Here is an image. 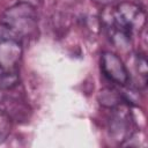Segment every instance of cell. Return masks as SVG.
Segmentation results:
<instances>
[{
    "instance_id": "obj_1",
    "label": "cell",
    "mask_w": 148,
    "mask_h": 148,
    "mask_svg": "<svg viewBox=\"0 0 148 148\" xmlns=\"http://www.w3.org/2000/svg\"><path fill=\"white\" fill-rule=\"evenodd\" d=\"M102 21L110 39L117 46H127L145 28L146 14L134 2H121L105 10Z\"/></svg>"
},
{
    "instance_id": "obj_2",
    "label": "cell",
    "mask_w": 148,
    "mask_h": 148,
    "mask_svg": "<svg viewBox=\"0 0 148 148\" xmlns=\"http://www.w3.org/2000/svg\"><path fill=\"white\" fill-rule=\"evenodd\" d=\"M37 28V12L28 2H17L10 6L0 17V31L17 38L22 43L35 37Z\"/></svg>"
},
{
    "instance_id": "obj_3",
    "label": "cell",
    "mask_w": 148,
    "mask_h": 148,
    "mask_svg": "<svg viewBox=\"0 0 148 148\" xmlns=\"http://www.w3.org/2000/svg\"><path fill=\"white\" fill-rule=\"evenodd\" d=\"M23 43L17 38L0 31V72H18V64L22 58Z\"/></svg>"
},
{
    "instance_id": "obj_4",
    "label": "cell",
    "mask_w": 148,
    "mask_h": 148,
    "mask_svg": "<svg viewBox=\"0 0 148 148\" xmlns=\"http://www.w3.org/2000/svg\"><path fill=\"white\" fill-rule=\"evenodd\" d=\"M101 68L104 75L112 81L113 83H117L121 87H125L128 84L130 80V73L121 61V59L113 52L105 51L102 53L101 57Z\"/></svg>"
},
{
    "instance_id": "obj_5",
    "label": "cell",
    "mask_w": 148,
    "mask_h": 148,
    "mask_svg": "<svg viewBox=\"0 0 148 148\" xmlns=\"http://www.w3.org/2000/svg\"><path fill=\"white\" fill-rule=\"evenodd\" d=\"M133 131V119L127 106L117 105L113 110L110 120V132L113 139L118 142L127 140L132 135Z\"/></svg>"
},
{
    "instance_id": "obj_6",
    "label": "cell",
    "mask_w": 148,
    "mask_h": 148,
    "mask_svg": "<svg viewBox=\"0 0 148 148\" xmlns=\"http://www.w3.org/2000/svg\"><path fill=\"white\" fill-rule=\"evenodd\" d=\"M10 127H12L10 117L7 113L0 111V143H2L9 135Z\"/></svg>"
},
{
    "instance_id": "obj_7",
    "label": "cell",
    "mask_w": 148,
    "mask_h": 148,
    "mask_svg": "<svg viewBox=\"0 0 148 148\" xmlns=\"http://www.w3.org/2000/svg\"><path fill=\"white\" fill-rule=\"evenodd\" d=\"M94 2L98 3V5H103V6H108L110 3H112L114 0H92Z\"/></svg>"
}]
</instances>
